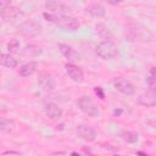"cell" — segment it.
<instances>
[{"instance_id": "15", "label": "cell", "mask_w": 156, "mask_h": 156, "mask_svg": "<svg viewBox=\"0 0 156 156\" xmlns=\"http://www.w3.org/2000/svg\"><path fill=\"white\" fill-rule=\"evenodd\" d=\"M0 62H1L2 66L7 67V68H15L17 66V63H18L15 57H12L11 55H7V54H1Z\"/></svg>"}, {"instance_id": "21", "label": "cell", "mask_w": 156, "mask_h": 156, "mask_svg": "<svg viewBox=\"0 0 156 156\" xmlns=\"http://www.w3.org/2000/svg\"><path fill=\"white\" fill-rule=\"evenodd\" d=\"M147 84H149V88H150V89L156 90V79H155V78L149 77V78H147Z\"/></svg>"}, {"instance_id": "2", "label": "cell", "mask_w": 156, "mask_h": 156, "mask_svg": "<svg viewBox=\"0 0 156 156\" xmlns=\"http://www.w3.org/2000/svg\"><path fill=\"white\" fill-rule=\"evenodd\" d=\"M78 106H79V108H80L84 113H87V115L90 116V117H98L99 113H100L98 106L94 104V101H93L89 96H82V98H79V100H78Z\"/></svg>"}, {"instance_id": "9", "label": "cell", "mask_w": 156, "mask_h": 156, "mask_svg": "<svg viewBox=\"0 0 156 156\" xmlns=\"http://www.w3.org/2000/svg\"><path fill=\"white\" fill-rule=\"evenodd\" d=\"M58 49H60L61 54H62L68 61L74 62V61H78V60H79V54H78L74 49H72L71 46H68V45H66V44H58Z\"/></svg>"}, {"instance_id": "13", "label": "cell", "mask_w": 156, "mask_h": 156, "mask_svg": "<svg viewBox=\"0 0 156 156\" xmlns=\"http://www.w3.org/2000/svg\"><path fill=\"white\" fill-rule=\"evenodd\" d=\"M37 67H38V63L37 62H28V63H24L21 68H20V74L22 77H29L32 76L35 71H37Z\"/></svg>"}, {"instance_id": "11", "label": "cell", "mask_w": 156, "mask_h": 156, "mask_svg": "<svg viewBox=\"0 0 156 156\" xmlns=\"http://www.w3.org/2000/svg\"><path fill=\"white\" fill-rule=\"evenodd\" d=\"M20 32L24 35H37L40 32V26L33 22H26L20 26Z\"/></svg>"}, {"instance_id": "5", "label": "cell", "mask_w": 156, "mask_h": 156, "mask_svg": "<svg viewBox=\"0 0 156 156\" xmlns=\"http://www.w3.org/2000/svg\"><path fill=\"white\" fill-rule=\"evenodd\" d=\"M45 7L51 13H55V15H58V16H67V13L71 10L67 5H65L61 1H46Z\"/></svg>"}, {"instance_id": "18", "label": "cell", "mask_w": 156, "mask_h": 156, "mask_svg": "<svg viewBox=\"0 0 156 156\" xmlns=\"http://www.w3.org/2000/svg\"><path fill=\"white\" fill-rule=\"evenodd\" d=\"M13 126H15V123L11 119H6V118L2 117L1 121H0V129L2 132H10V130H12L13 129Z\"/></svg>"}, {"instance_id": "19", "label": "cell", "mask_w": 156, "mask_h": 156, "mask_svg": "<svg viewBox=\"0 0 156 156\" xmlns=\"http://www.w3.org/2000/svg\"><path fill=\"white\" fill-rule=\"evenodd\" d=\"M40 52H41L40 48H38V46H35V45H28V46H26V49L23 50V54L27 55V56H37V55H39Z\"/></svg>"}, {"instance_id": "17", "label": "cell", "mask_w": 156, "mask_h": 156, "mask_svg": "<svg viewBox=\"0 0 156 156\" xmlns=\"http://www.w3.org/2000/svg\"><path fill=\"white\" fill-rule=\"evenodd\" d=\"M89 12L94 17H102L105 15V9L100 4H91L89 6Z\"/></svg>"}, {"instance_id": "14", "label": "cell", "mask_w": 156, "mask_h": 156, "mask_svg": "<svg viewBox=\"0 0 156 156\" xmlns=\"http://www.w3.org/2000/svg\"><path fill=\"white\" fill-rule=\"evenodd\" d=\"M0 15H1V17H2L4 20H10V18H11V21H13L15 18H17V17L21 15V12H20L18 9H16V7H7V9L2 10V11L0 12Z\"/></svg>"}, {"instance_id": "7", "label": "cell", "mask_w": 156, "mask_h": 156, "mask_svg": "<svg viewBox=\"0 0 156 156\" xmlns=\"http://www.w3.org/2000/svg\"><path fill=\"white\" fill-rule=\"evenodd\" d=\"M38 83L40 85V88L45 91H51L55 89V80L52 79V77L45 72L40 73L39 74V78H38Z\"/></svg>"}, {"instance_id": "10", "label": "cell", "mask_w": 156, "mask_h": 156, "mask_svg": "<svg viewBox=\"0 0 156 156\" xmlns=\"http://www.w3.org/2000/svg\"><path fill=\"white\" fill-rule=\"evenodd\" d=\"M66 71H67V74H68L74 82H78V83L83 82V79H84L83 72H82V69H80L79 67H77L76 65H73V63H67V65H66Z\"/></svg>"}, {"instance_id": "16", "label": "cell", "mask_w": 156, "mask_h": 156, "mask_svg": "<svg viewBox=\"0 0 156 156\" xmlns=\"http://www.w3.org/2000/svg\"><path fill=\"white\" fill-rule=\"evenodd\" d=\"M121 138H122L124 141H127V143H135V141H138L139 135H138V133H135V132L122 130V132H121Z\"/></svg>"}, {"instance_id": "3", "label": "cell", "mask_w": 156, "mask_h": 156, "mask_svg": "<svg viewBox=\"0 0 156 156\" xmlns=\"http://www.w3.org/2000/svg\"><path fill=\"white\" fill-rule=\"evenodd\" d=\"M55 23L62 28V29H66V30H76L79 28V22L71 17V16H58L56 15V20H55Z\"/></svg>"}, {"instance_id": "8", "label": "cell", "mask_w": 156, "mask_h": 156, "mask_svg": "<svg viewBox=\"0 0 156 156\" xmlns=\"http://www.w3.org/2000/svg\"><path fill=\"white\" fill-rule=\"evenodd\" d=\"M138 102L140 105H144V106H154V105H156V90L149 88L147 91L143 93L138 98Z\"/></svg>"}, {"instance_id": "20", "label": "cell", "mask_w": 156, "mask_h": 156, "mask_svg": "<svg viewBox=\"0 0 156 156\" xmlns=\"http://www.w3.org/2000/svg\"><path fill=\"white\" fill-rule=\"evenodd\" d=\"M7 49H9V51H11V52H16V51L20 49V43H18V40H16V39L10 40V43L7 44Z\"/></svg>"}, {"instance_id": "12", "label": "cell", "mask_w": 156, "mask_h": 156, "mask_svg": "<svg viewBox=\"0 0 156 156\" xmlns=\"http://www.w3.org/2000/svg\"><path fill=\"white\" fill-rule=\"evenodd\" d=\"M45 112L54 121H57V119H60L62 117V110L56 104H48L45 106Z\"/></svg>"}, {"instance_id": "24", "label": "cell", "mask_w": 156, "mask_h": 156, "mask_svg": "<svg viewBox=\"0 0 156 156\" xmlns=\"http://www.w3.org/2000/svg\"><path fill=\"white\" fill-rule=\"evenodd\" d=\"M71 156H80L79 154H77V152H72V155Z\"/></svg>"}, {"instance_id": "6", "label": "cell", "mask_w": 156, "mask_h": 156, "mask_svg": "<svg viewBox=\"0 0 156 156\" xmlns=\"http://www.w3.org/2000/svg\"><path fill=\"white\" fill-rule=\"evenodd\" d=\"M77 134L85 141H93L95 140V136H96L95 130L91 127L85 126V124H79L77 127Z\"/></svg>"}, {"instance_id": "23", "label": "cell", "mask_w": 156, "mask_h": 156, "mask_svg": "<svg viewBox=\"0 0 156 156\" xmlns=\"http://www.w3.org/2000/svg\"><path fill=\"white\" fill-rule=\"evenodd\" d=\"M150 77H152V78L156 79V67H152L150 69Z\"/></svg>"}, {"instance_id": "1", "label": "cell", "mask_w": 156, "mask_h": 156, "mask_svg": "<svg viewBox=\"0 0 156 156\" xmlns=\"http://www.w3.org/2000/svg\"><path fill=\"white\" fill-rule=\"evenodd\" d=\"M117 52H118L117 45L111 40H104L96 46V54L104 60H110L115 57Z\"/></svg>"}, {"instance_id": "4", "label": "cell", "mask_w": 156, "mask_h": 156, "mask_svg": "<svg viewBox=\"0 0 156 156\" xmlns=\"http://www.w3.org/2000/svg\"><path fill=\"white\" fill-rule=\"evenodd\" d=\"M113 85H115V88H116L119 93H122V94H124V95H133L134 91H135L134 85H133L129 80H127L126 78H122V77L116 78V79L113 80Z\"/></svg>"}, {"instance_id": "26", "label": "cell", "mask_w": 156, "mask_h": 156, "mask_svg": "<svg viewBox=\"0 0 156 156\" xmlns=\"http://www.w3.org/2000/svg\"><path fill=\"white\" fill-rule=\"evenodd\" d=\"M117 156H119V155H117Z\"/></svg>"}, {"instance_id": "25", "label": "cell", "mask_w": 156, "mask_h": 156, "mask_svg": "<svg viewBox=\"0 0 156 156\" xmlns=\"http://www.w3.org/2000/svg\"><path fill=\"white\" fill-rule=\"evenodd\" d=\"M139 155H140V156H146V155H144L143 152H139Z\"/></svg>"}, {"instance_id": "22", "label": "cell", "mask_w": 156, "mask_h": 156, "mask_svg": "<svg viewBox=\"0 0 156 156\" xmlns=\"http://www.w3.org/2000/svg\"><path fill=\"white\" fill-rule=\"evenodd\" d=\"M95 94H96V95H99V98H100V99H104V93H102L101 88L96 87V88H95Z\"/></svg>"}]
</instances>
